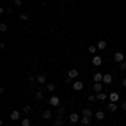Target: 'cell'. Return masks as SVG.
<instances>
[{"mask_svg":"<svg viewBox=\"0 0 126 126\" xmlns=\"http://www.w3.org/2000/svg\"><path fill=\"white\" fill-rule=\"evenodd\" d=\"M94 118H96L97 121H103V119H104V113H103V111H96V113H94Z\"/></svg>","mask_w":126,"mask_h":126,"instance_id":"e0dca14e","label":"cell"},{"mask_svg":"<svg viewBox=\"0 0 126 126\" xmlns=\"http://www.w3.org/2000/svg\"><path fill=\"white\" fill-rule=\"evenodd\" d=\"M118 67H119V71H126V61L119 62V64H118Z\"/></svg>","mask_w":126,"mask_h":126,"instance_id":"484cf974","label":"cell"},{"mask_svg":"<svg viewBox=\"0 0 126 126\" xmlns=\"http://www.w3.org/2000/svg\"><path fill=\"white\" fill-rule=\"evenodd\" d=\"M82 87H84V82H82V81H74V82H72V89H74V91H81Z\"/></svg>","mask_w":126,"mask_h":126,"instance_id":"5b68a950","label":"cell"},{"mask_svg":"<svg viewBox=\"0 0 126 126\" xmlns=\"http://www.w3.org/2000/svg\"><path fill=\"white\" fill-rule=\"evenodd\" d=\"M87 99H89L91 103H94V101H97V96H96V94H89V97H87Z\"/></svg>","mask_w":126,"mask_h":126,"instance_id":"83f0119b","label":"cell"},{"mask_svg":"<svg viewBox=\"0 0 126 126\" xmlns=\"http://www.w3.org/2000/svg\"><path fill=\"white\" fill-rule=\"evenodd\" d=\"M7 29H9V25H7L5 22H2V24H0V32H7Z\"/></svg>","mask_w":126,"mask_h":126,"instance_id":"cb8c5ba5","label":"cell"},{"mask_svg":"<svg viewBox=\"0 0 126 126\" xmlns=\"http://www.w3.org/2000/svg\"><path fill=\"white\" fill-rule=\"evenodd\" d=\"M49 104L54 108H59L61 106V99H59V96H50L49 97Z\"/></svg>","mask_w":126,"mask_h":126,"instance_id":"6da1fadb","label":"cell"},{"mask_svg":"<svg viewBox=\"0 0 126 126\" xmlns=\"http://www.w3.org/2000/svg\"><path fill=\"white\" fill-rule=\"evenodd\" d=\"M78 121H81V116H79L78 113H72V114H69V123H71V125H76Z\"/></svg>","mask_w":126,"mask_h":126,"instance_id":"7a4b0ae2","label":"cell"},{"mask_svg":"<svg viewBox=\"0 0 126 126\" xmlns=\"http://www.w3.org/2000/svg\"><path fill=\"white\" fill-rule=\"evenodd\" d=\"M78 69H69V72H67V78H71V79H76L78 78Z\"/></svg>","mask_w":126,"mask_h":126,"instance_id":"8fae6325","label":"cell"},{"mask_svg":"<svg viewBox=\"0 0 126 126\" xmlns=\"http://www.w3.org/2000/svg\"><path fill=\"white\" fill-rule=\"evenodd\" d=\"M93 91H94V94H97V93H103V82H94Z\"/></svg>","mask_w":126,"mask_h":126,"instance_id":"8992f818","label":"cell"},{"mask_svg":"<svg viewBox=\"0 0 126 126\" xmlns=\"http://www.w3.org/2000/svg\"><path fill=\"white\" fill-rule=\"evenodd\" d=\"M35 79H37V82H39V84H46L47 76H46V74H37V76H35Z\"/></svg>","mask_w":126,"mask_h":126,"instance_id":"ba28073f","label":"cell"},{"mask_svg":"<svg viewBox=\"0 0 126 126\" xmlns=\"http://www.w3.org/2000/svg\"><path fill=\"white\" fill-rule=\"evenodd\" d=\"M87 50H89L91 54H96V52H97V47H96V46H89V47H87Z\"/></svg>","mask_w":126,"mask_h":126,"instance_id":"d4e9b609","label":"cell"},{"mask_svg":"<svg viewBox=\"0 0 126 126\" xmlns=\"http://www.w3.org/2000/svg\"><path fill=\"white\" fill-rule=\"evenodd\" d=\"M97 101H106V99H109V94H106V93H97Z\"/></svg>","mask_w":126,"mask_h":126,"instance_id":"5bb4252c","label":"cell"},{"mask_svg":"<svg viewBox=\"0 0 126 126\" xmlns=\"http://www.w3.org/2000/svg\"><path fill=\"white\" fill-rule=\"evenodd\" d=\"M42 116H44V119H50V118H52V113H50V109H46V111L42 113Z\"/></svg>","mask_w":126,"mask_h":126,"instance_id":"d6986e66","label":"cell"},{"mask_svg":"<svg viewBox=\"0 0 126 126\" xmlns=\"http://www.w3.org/2000/svg\"><path fill=\"white\" fill-rule=\"evenodd\" d=\"M46 89H47V91H54V89H56V84H54V82H47V84H46Z\"/></svg>","mask_w":126,"mask_h":126,"instance_id":"7402d4cb","label":"cell"},{"mask_svg":"<svg viewBox=\"0 0 126 126\" xmlns=\"http://www.w3.org/2000/svg\"><path fill=\"white\" fill-rule=\"evenodd\" d=\"M20 20H22V22H27V20H29V15H27V14H20Z\"/></svg>","mask_w":126,"mask_h":126,"instance_id":"4316f807","label":"cell"},{"mask_svg":"<svg viewBox=\"0 0 126 126\" xmlns=\"http://www.w3.org/2000/svg\"><path fill=\"white\" fill-rule=\"evenodd\" d=\"M62 125H64L62 118H56V119H54V123H52V126H62Z\"/></svg>","mask_w":126,"mask_h":126,"instance_id":"ffe728a7","label":"cell"},{"mask_svg":"<svg viewBox=\"0 0 126 126\" xmlns=\"http://www.w3.org/2000/svg\"><path fill=\"white\" fill-rule=\"evenodd\" d=\"M121 108H123V109H126V101H123V103H121Z\"/></svg>","mask_w":126,"mask_h":126,"instance_id":"1f68e13d","label":"cell"},{"mask_svg":"<svg viewBox=\"0 0 126 126\" xmlns=\"http://www.w3.org/2000/svg\"><path fill=\"white\" fill-rule=\"evenodd\" d=\"M125 59H126V54H125Z\"/></svg>","mask_w":126,"mask_h":126,"instance_id":"836d02e7","label":"cell"},{"mask_svg":"<svg viewBox=\"0 0 126 126\" xmlns=\"http://www.w3.org/2000/svg\"><path fill=\"white\" fill-rule=\"evenodd\" d=\"M64 111H66V106H59L57 108V113H59V114H62Z\"/></svg>","mask_w":126,"mask_h":126,"instance_id":"f546056e","label":"cell"},{"mask_svg":"<svg viewBox=\"0 0 126 126\" xmlns=\"http://www.w3.org/2000/svg\"><path fill=\"white\" fill-rule=\"evenodd\" d=\"M103 82H104V84H111V82H113V76H111V74H104Z\"/></svg>","mask_w":126,"mask_h":126,"instance_id":"2e32d148","label":"cell"},{"mask_svg":"<svg viewBox=\"0 0 126 126\" xmlns=\"http://www.w3.org/2000/svg\"><path fill=\"white\" fill-rule=\"evenodd\" d=\"M123 87H126V79H123Z\"/></svg>","mask_w":126,"mask_h":126,"instance_id":"d6a6232c","label":"cell"},{"mask_svg":"<svg viewBox=\"0 0 126 126\" xmlns=\"http://www.w3.org/2000/svg\"><path fill=\"white\" fill-rule=\"evenodd\" d=\"M22 5V0H15V7H20Z\"/></svg>","mask_w":126,"mask_h":126,"instance_id":"4dcf8cb0","label":"cell"},{"mask_svg":"<svg viewBox=\"0 0 126 126\" xmlns=\"http://www.w3.org/2000/svg\"><path fill=\"white\" fill-rule=\"evenodd\" d=\"M109 101H111V103H118V101H119V93H116V91L109 93Z\"/></svg>","mask_w":126,"mask_h":126,"instance_id":"277c9868","label":"cell"},{"mask_svg":"<svg viewBox=\"0 0 126 126\" xmlns=\"http://www.w3.org/2000/svg\"><path fill=\"white\" fill-rule=\"evenodd\" d=\"M10 119H12V121H17V119H20V111L14 109V111L10 113Z\"/></svg>","mask_w":126,"mask_h":126,"instance_id":"52a82bcc","label":"cell"},{"mask_svg":"<svg viewBox=\"0 0 126 126\" xmlns=\"http://www.w3.org/2000/svg\"><path fill=\"white\" fill-rule=\"evenodd\" d=\"M108 109H109L111 113L118 111V103H111V101H109V104H108Z\"/></svg>","mask_w":126,"mask_h":126,"instance_id":"9a60e30c","label":"cell"},{"mask_svg":"<svg viewBox=\"0 0 126 126\" xmlns=\"http://www.w3.org/2000/svg\"><path fill=\"white\" fill-rule=\"evenodd\" d=\"M30 111H32V108H30L29 104H25V106H24V113H25V114H29Z\"/></svg>","mask_w":126,"mask_h":126,"instance_id":"f1b7e54d","label":"cell"},{"mask_svg":"<svg viewBox=\"0 0 126 126\" xmlns=\"http://www.w3.org/2000/svg\"><path fill=\"white\" fill-rule=\"evenodd\" d=\"M101 64H103V59L99 57V56H94V57H93V66H96V67H99Z\"/></svg>","mask_w":126,"mask_h":126,"instance_id":"9c48e42d","label":"cell"},{"mask_svg":"<svg viewBox=\"0 0 126 126\" xmlns=\"http://www.w3.org/2000/svg\"><path fill=\"white\" fill-rule=\"evenodd\" d=\"M103 78H104V74H103V72H96V74L93 76L94 82H103Z\"/></svg>","mask_w":126,"mask_h":126,"instance_id":"30bf717a","label":"cell"},{"mask_svg":"<svg viewBox=\"0 0 126 126\" xmlns=\"http://www.w3.org/2000/svg\"><path fill=\"white\" fill-rule=\"evenodd\" d=\"M113 59H114V61H116L118 64H119V62H123V61H126V59H125V54H123V52H119V50H118L116 54H114V56H113Z\"/></svg>","mask_w":126,"mask_h":126,"instance_id":"3957f363","label":"cell"},{"mask_svg":"<svg viewBox=\"0 0 126 126\" xmlns=\"http://www.w3.org/2000/svg\"><path fill=\"white\" fill-rule=\"evenodd\" d=\"M106 46H108V42H106V40H99V42L96 44L97 50H104V49H106Z\"/></svg>","mask_w":126,"mask_h":126,"instance_id":"7c38bea8","label":"cell"},{"mask_svg":"<svg viewBox=\"0 0 126 126\" xmlns=\"http://www.w3.org/2000/svg\"><path fill=\"white\" fill-rule=\"evenodd\" d=\"M81 126H84V125H81Z\"/></svg>","mask_w":126,"mask_h":126,"instance_id":"e575fe53","label":"cell"},{"mask_svg":"<svg viewBox=\"0 0 126 126\" xmlns=\"http://www.w3.org/2000/svg\"><path fill=\"white\" fill-rule=\"evenodd\" d=\"M22 126H32V121L29 118H22Z\"/></svg>","mask_w":126,"mask_h":126,"instance_id":"44dd1931","label":"cell"},{"mask_svg":"<svg viewBox=\"0 0 126 126\" xmlns=\"http://www.w3.org/2000/svg\"><path fill=\"white\" fill-rule=\"evenodd\" d=\"M82 116H86V118H93V116H94V113H93V111H91L89 108H84V109H82Z\"/></svg>","mask_w":126,"mask_h":126,"instance_id":"4fadbf2b","label":"cell"},{"mask_svg":"<svg viewBox=\"0 0 126 126\" xmlns=\"http://www.w3.org/2000/svg\"><path fill=\"white\" fill-rule=\"evenodd\" d=\"M81 125H84V126H89V125H91V118H86V116H82V118H81Z\"/></svg>","mask_w":126,"mask_h":126,"instance_id":"ac0fdd59","label":"cell"},{"mask_svg":"<svg viewBox=\"0 0 126 126\" xmlns=\"http://www.w3.org/2000/svg\"><path fill=\"white\" fill-rule=\"evenodd\" d=\"M35 99H37V101H42V99H44V94H42V91H37V93H35Z\"/></svg>","mask_w":126,"mask_h":126,"instance_id":"603a6c76","label":"cell"}]
</instances>
